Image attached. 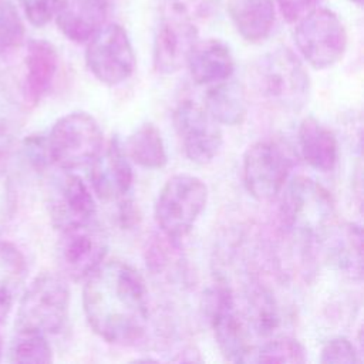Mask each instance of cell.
<instances>
[{
	"label": "cell",
	"mask_w": 364,
	"mask_h": 364,
	"mask_svg": "<svg viewBox=\"0 0 364 364\" xmlns=\"http://www.w3.org/2000/svg\"><path fill=\"white\" fill-rule=\"evenodd\" d=\"M24 100L30 105L38 104L50 91L58 68L55 47L43 38L30 40L24 57Z\"/></svg>",
	"instance_id": "cell-17"
},
{
	"label": "cell",
	"mask_w": 364,
	"mask_h": 364,
	"mask_svg": "<svg viewBox=\"0 0 364 364\" xmlns=\"http://www.w3.org/2000/svg\"><path fill=\"white\" fill-rule=\"evenodd\" d=\"M1 357H3V340L0 336V361H1Z\"/></svg>",
	"instance_id": "cell-35"
},
{
	"label": "cell",
	"mask_w": 364,
	"mask_h": 364,
	"mask_svg": "<svg viewBox=\"0 0 364 364\" xmlns=\"http://www.w3.org/2000/svg\"><path fill=\"white\" fill-rule=\"evenodd\" d=\"M176 240L169 237L154 239L146 249V266L152 274L176 280L182 279V256L178 253Z\"/></svg>",
	"instance_id": "cell-27"
},
{
	"label": "cell",
	"mask_w": 364,
	"mask_h": 364,
	"mask_svg": "<svg viewBox=\"0 0 364 364\" xmlns=\"http://www.w3.org/2000/svg\"><path fill=\"white\" fill-rule=\"evenodd\" d=\"M205 311L222 355L232 363L252 360L253 351L249 344L250 330L245 316L236 306L233 290L225 280L220 279L206 291Z\"/></svg>",
	"instance_id": "cell-8"
},
{
	"label": "cell",
	"mask_w": 364,
	"mask_h": 364,
	"mask_svg": "<svg viewBox=\"0 0 364 364\" xmlns=\"http://www.w3.org/2000/svg\"><path fill=\"white\" fill-rule=\"evenodd\" d=\"M172 119L183 152L192 162L203 165L218 156L223 145V132L203 105L183 100L173 109Z\"/></svg>",
	"instance_id": "cell-13"
},
{
	"label": "cell",
	"mask_w": 364,
	"mask_h": 364,
	"mask_svg": "<svg viewBox=\"0 0 364 364\" xmlns=\"http://www.w3.org/2000/svg\"><path fill=\"white\" fill-rule=\"evenodd\" d=\"M323 0H276L277 7L289 23H297L301 17L320 7Z\"/></svg>",
	"instance_id": "cell-34"
},
{
	"label": "cell",
	"mask_w": 364,
	"mask_h": 364,
	"mask_svg": "<svg viewBox=\"0 0 364 364\" xmlns=\"http://www.w3.org/2000/svg\"><path fill=\"white\" fill-rule=\"evenodd\" d=\"M27 20L36 26H46L55 14L60 0H18Z\"/></svg>",
	"instance_id": "cell-32"
},
{
	"label": "cell",
	"mask_w": 364,
	"mask_h": 364,
	"mask_svg": "<svg viewBox=\"0 0 364 364\" xmlns=\"http://www.w3.org/2000/svg\"><path fill=\"white\" fill-rule=\"evenodd\" d=\"M255 354L257 363H291L300 364L306 361V350L303 344L290 336H277L262 344Z\"/></svg>",
	"instance_id": "cell-29"
},
{
	"label": "cell",
	"mask_w": 364,
	"mask_h": 364,
	"mask_svg": "<svg viewBox=\"0 0 364 364\" xmlns=\"http://www.w3.org/2000/svg\"><path fill=\"white\" fill-rule=\"evenodd\" d=\"M203 107L220 125L236 127L245 121L247 114L246 92L240 84L228 78L209 85Z\"/></svg>",
	"instance_id": "cell-22"
},
{
	"label": "cell",
	"mask_w": 364,
	"mask_h": 364,
	"mask_svg": "<svg viewBox=\"0 0 364 364\" xmlns=\"http://www.w3.org/2000/svg\"><path fill=\"white\" fill-rule=\"evenodd\" d=\"M53 226L61 232L95 219L97 206L88 185L75 173L63 169L50 183L47 198Z\"/></svg>",
	"instance_id": "cell-14"
},
{
	"label": "cell",
	"mask_w": 364,
	"mask_h": 364,
	"mask_svg": "<svg viewBox=\"0 0 364 364\" xmlns=\"http://www.w3.org/2000/svg\"><path fill=\"white\" fill-rule=\"evenodd\" d=\"M297 142L303 159L314 169L330 172L338 161V142L334 132L316 117H306L299 124Z\"/></svg>",
	"instance_id": "cell-19"
},
{
	"label": "cell",
	"mask_w": 364,
	"mask_h": 364,
	"mask_svg": "<svg viewBox=\"0 0 364 364\" xmlns=\"http://www.w3.org/2000/svg\"><path fill=\"white\" fill-rule=\"evenodd\" d=\"M279 208L282 228L303 247L323 242L336 228V202L318 182L297 176L283 188Z\"/></svg>",
	"instance_id": "cell-2"
},
{
	"label": "cell",
	"mask_w": 364,
	"mask_h": 364,
	"mask_svg": "<svg viewBox=\"0 0 364 364\" xmlns=\"http://www.w3.org/2000/svg\"><path fill=\"white\" fill-rule=\"evenodd\" d=\"M17 199L10 176L0 169V235L6 230L16 213Z\"/></svg>",
	"instance_id": "cell-33"
},
{
	"label": "cell",
	"mask_w": 364,
	"mask_h": 364,
	"mask_svg": "<svg viewBox=\"0 0 364 364\" xmlns=\"http://www.w3.org/2000/svg\"><path fill=\"white\" fill-rule=\"evenodd\" d=\"M358 351L348 338L346 337H336L328 340L320 353V363L328 364V363H346V364H354L360 363Z\"/></svg>",
	"instance_id": "cell-31"
},
{
	"label": "cell",
	"mask_w": 364,
	"mask_h": 364,
	"mask_svg": "<svg viewBox=\"0 0 364 364\" xmlns=\"http://www.w3.org/2000/svg\"><path fill=\"white\" fill-rule=\"evenodd\" d=\"M256 94L274 108L297 112L310 95V77L300 58L287 47L260 55L249 73Z\"/></svg>",
	"instance_id": "cell-3"
},
{
	"label": "cell",
	"mask_w": 364,
	"mask_h": 364,
	"mask_svg": "<svg viewBox=\"0 0 364 364\" xmlns=\"http://www.w3.org/2000/svg\"><path fill=\"white\" fill-rule=\"evenodd\" d=\"M90 165V183L97 198L107 202L117 200L118 203L129 199L134 173L118 135L112 136L105 148L102 146Z\"/></svg>",
	"instance_id": "cell-15"
},
{
	"label": "cell",
	"mask_w": 364,
	"mask_h": 364,
	"mask_svg": "<svg viewBox=\"0 0 364 364\" xmlns=\"http://www.w3.org/2000/svg\"><path fill=\"white\" fill-rule=\"evenodd\" d=\"M334 239L331 256L338 270L353 279L361 280L363 276V235L361 228L355 223H347L333 229L328 235Z\"/></svg>",
	"instance_id": "cell-24"
},
{
	"label": "cell",
	"mask_w": 364,
	"mask_h": 364,
	"mask_svg": "<svg viewBox=\"0 0 364 364\" xmlns=\"http://www.w3.org/2000/svg\"><path fill=\"white\" fill-rule=\"evenodd\" d=\"M87 43L85 63L100 82L118 85L132 75L135 53L124 27L104 24Z\"/></svg>",
	"instance_id": "cell-11"
},
{
	"label": "cell",
	"mask_w": 364,
	"mask_h": 364,
	"mask_svg": "<svg viewBox=\"0 0 364 364\" xmlns=\"http://www.w3.org/2000/svg\"><path fill=\"white\" fill-rule=\"evenodd\" d=\"M198 41V28L186 7L178 0H164L154 34L152 61L161 74H173L186 65Z\"/></svg>",
	"instance_id": "cell-7"
},
{
	"label": "cell",
	"mask_w": 364,
	"mask_h": 364,
	"mask_svg": "<svg viewBox=\"0 0 364 364\" xmlns=\"http://www.w3.org/2000/svg\"><path fill=\"white\" fill-rule=\"evenodd\" d=\"M21 128V107L11 90L0 80V156L16 142Z\"/></svg>",
	"instance_id": "cell-28"
},
{
	"label": "cell",
	"mask_w": 364,
	"mask_h": 364,
	"mask_svg": "<svg viewBox=\"0 0 364 364\" xmlns=\"http://www.w3.org/2000/svg\"><path fill=\"white\" fill-rule=\"evenodd\" d=\"M24 34V23L16 6L9 0H0V55L18 48Z\"/></svg>",
	"instance_id": "cell-30"
},
{
	"label": "cell",
	"mask_w": 364,
	"mask_h": 364,
	"mask_svg": "<svg viewBox=\"0 0 364 364\" xmlns=\"http://www.w3.org/2000/svg\"><path fill=\"white\" fill-rule=\"evenodd\" d=\"M108 252V235L95 220L60 232L57 262L64 277L84 280L104 260Z\"/></svg>",
	"instance_id": "cell-12"
},
{
	"label": "cell",
	"mask_w": 364,
	"mask_h": 364,
	"mask_svg": "<svg viewBox=\"0 0 364 364\" xmlns=\"http://www.w3.org/2000/svg\"><path fill=\"white\" fill-rule=\"evenodd\" d=\"M84 282L82 309L97 336L118 346L135 344L145 336L149 321L148 289L132 264L104 260Z\"/></svg>",
	"instance_id": "cell-1"
},
{
	"label": "cell",
	"mask_w": 364,
	"mask_h": 364,
	"mask_svg": "<svg viewBox=\"0 0 364 364\" xmlns=\"http://www.w3.org/2000/svg\"><path fill=\"white\" fill-rule=\"evenodd\" d=\"M208 186L191 173H176L161 188L154 216L164 236L179 240L195 226L208 203Z\"/></svg>",
	"instance_id": "cell-5"
},
{
	"label": "cell",
	"mask_w": 364,
	"mask_h": 364,
	"mask_svg": "<svg viewBox=\"0 0 364 364\" xmlns=\"http://www.w3.org/2000/svg\"><path fill=\"white\" fill-rule=\"evenodd\" d=\"M28 267L23 252L9 242H0V324L13 310L27 279Z\"/></svg>",
	"instance_id": "cell-21"
},
{
	"label": "cell",
	"mask_w": 364,
	"mask_h": 364,
	"mask_svg": "<svg viewBox=\"0 0 364 364\" xmlns=\"http://www.w3.org/2000/svg\"><path fill=\"white\" fill-rule=\"evenodd\" d=\"M7 360L16 364H43L53 361V348L47 336L34 331L14 330L9 344Z\"/></svg>",
	"instance_id": "cell-26"
},
{
	"label": "cell",
	"mask_w": 364,
	"mask_h": 364,
	"mask_svg": "<svg viewBox=\"0 0 364 364\" xmlns=\"http://www.w3.org/2000/svg\"><path fill=\"white\" fill-rule=\"evenodd\" d=\"M243 313L249 330L259 337H269L280 324V314L273 293L263 286H252Z\"/></svg>",
	"instance_id": "cell-25"
},
{
	"label": "cell",
	"mask_w": 364,
	"mask_h": 364,
	"mask_svg": "<svg viewBox=\"0 0 364 364\" xmlns=\"http://www.w3.org/2000/svg\"><path fill=\"white\" fill-rule=\"evenodd\" d=\"M50 162L73 171L90 165L104 146L102 131L88 112L73 111L58 118L46 136Z\"/></svg>",
	"instance_id": "cell-6"
},
{
	"label": "cell",
	"mask_w": 364,
	"mask_h": 364,
	"mask_svg": "<svg viewBox=\"0 0 364 364\" xmlns=\"http://www.w3.org/2000/svg\"><path fill=\"white\" fill-rule=\"evenodd\" d=\"M108 10V0H60L54 17L68 40L87 43L105 24Z\"/></svg>",
	"instance_id": "cell-16"
},
{
	"label": "cell",
	"mask_w": 364,
	"mask_h": 364,
	"mask_svg": "<svg viewBox=\"0 0 364 364\" xmlns=\"http://www.w3.org/2000/svg\"><path fill=\"white\" fill-rule=\"evenodd\" d=\"M186 65L195 84L212 85L232 78L235 58L229 46L222 40H198L188 57Z\"/></svg>",
	"instance_id": "cell-18"
},
{
	"label": "cell",
	"mask_w": 364,
	"mask_h": 364,
	"mask_svg": "<svg viewBox=\"0 0 364 364\" xmlns=\"http://www.w3.org/2000/svg\"><path fill=\"white\" fill-rule=\"evenodd\" d=\"M351 3H354V4H357V6H361L363 4V0H350Z\"/></svg>",
	"instance_id": "cell-36"
},
{
	"label": "cell",
	"mask_w": 364,
	"mask_h": 364,
	"mask_svg": "<svg viewBox=\"0 0 364 364\" xmlns=\"http://www.w3.org/2000/svg\"><path fill=\"white\" fill-rule=\"evenodd\" d=\"M294 41L309 65L326 70L343 58L347 48V31L334 11L317 7L297 21Z\"/></svg>",
	"instance_id": "cell-9"
},
{
	"label": "cell",
	"mask_w": 364,
	"mask_h": 364,
	"mask_svg": "<svg viewBox=\"0 0 364 364\" xmlns=\"http://www.w3.org/2000/svg\"><path fill=\"white\" fill-rule=\"evenodd\" d=\"M291 166V156L282 144L273 139L257 141L243 154V185L255 199L270 200L282 193Z\"/></svg>",
	"instance_id": "cell-10"
},
{
	"label": "cell",
	"mask_w": 364,
	"mask_h": 364,
	"mask_svg": "<svg viewBox=\"0 0 364 364\" xmlns=\"http://www.w3.org/2000/svg\"><path fill=\"white\" fill-rule=\"evenodd\" d=\"M228 13L237 33L249 43L266 40L276 21L273 0H229Z\"/></svg>",
	"instance_id": "cell-20"
},
{
	"label": "cell",
	"mask_w": 364,
	"mask_h": 364,
	"mask_svg": "<svg viewBox=\"0 0 364 364\" xmlns=\"http://www.w3.org/2000/svg\"><path fill=\"white\" fill-rule=\"evenodd\" d=\"M122 145L129 161L141 168L159 169L168 162L161 131L151 122L139 125Z\"/></svg>",
	"instance_id": "cell-23"
},
{
	"label": "cell",
	"mask_w": 364,
	"mask_h": 364,
	"mask_svg": "<svg viewBox=\"0 0 364 364\" xmlns=\"http://www.w3.org/2000/svg\"><path fill=\"white\" fill-rule=\"evenodd\" d=\"M68 309L70 289L65 277L43 272L31 280L18 300L14 330L55 334L65 324Z\"/></svg>",
	"instance_id": "cell-4"
}]
</instances>
